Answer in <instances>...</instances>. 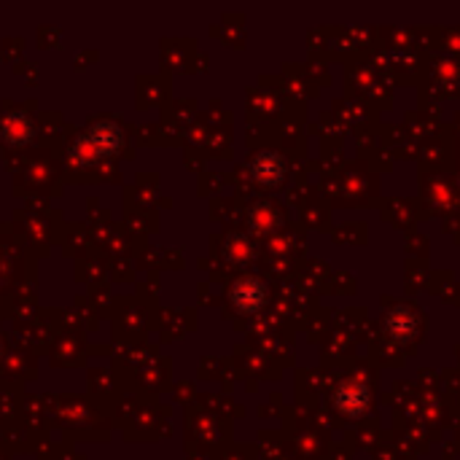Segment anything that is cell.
<instances>
[{"instance_id":"6da1fadb","label":"cell","mask_w":460,"mask_h":460,"mask_svg":"<svg viewBox=\"0 0 460 460\" xmlns=\"http://www.w3.org/2000/svg\"><path fill=\"white\" fill-rule=\"evenodd\" d=\"M280 172H283V164L278 156H261L256 162V175L261 181H275V178H280Z\"/></svg>"}]
</instances>
